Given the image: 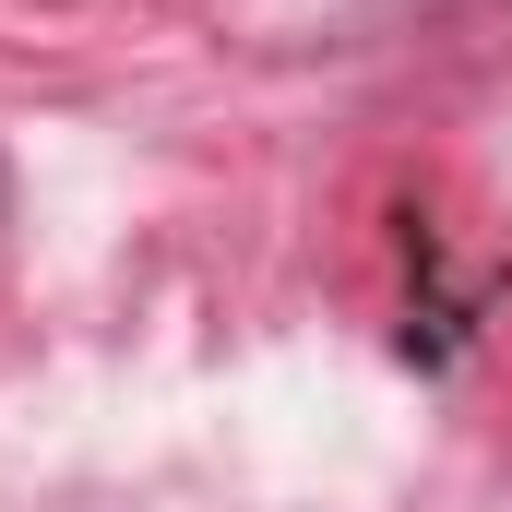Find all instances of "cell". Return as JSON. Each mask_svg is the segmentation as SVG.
Returning a JSON list of instances; mask_svg holds the SVG:
<instances>
[{
	"label": "cell",
	"mask_w": 512,
	"mask_h": 512,
	"mask_svg": "<svg viewBox=\"0 0 512 512\" xmlns=\"http://www.w3.org/2000/svg\"><path fill=\"white\" fill-rule=\"evenodd\" d=\"M0 215H12V167H0Z\"/></svg>",
	"instance_id": "cell-1"
}]
</instances>
